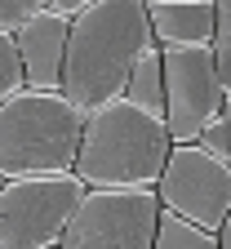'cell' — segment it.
Listing matches in <instances>:
<instances>
[{
    "mask_svg": "<svg viewBox=\"0 0 231 249\" xmlns=\"http://www.w3.org/2000/svg\"><path fill=\"white\" fill-rule=\"evenodd\" d=\"M156 45L142 0H93L67 22L62 49V85L58 93L76 111H93L98 103L116 98L134 58Z\"/></svg>",
    "mask_w": 231,
    "mask_h": 249,
    "instance_id": "cell-1",
    "label": "cell"
},
{
    "mask_svg": "<svg viewBox=\"0 0 231 249\" xmlns=\"http://www.w3.org/2000/svg\"><path fill=\"white\" fill-rule=\"evenodd\" d=\"M169 147L174 138L164 129V116H151L147 107L116 93L85 111L71 174L85 187H156Z\"/></svg>",
    "mask_w": 231,
    "mask_h": 249,
    "instance_id": "cell-2",
    "label": "cell"
},
{
    "mask_svg": "<svg viewBox=\"0 0 231 249\" xmlns=\"http://www.w3.org/2000/svg\"><path fill=\"white\" fill-rule=\"evenodd\" d=\"M85 111L58 89H18L0 103V182L31 174H62L76 165Z\"/></svg>",
    "mask_w": 231,
    "mask_h": 249,
    "instance_id": "cell-3",
    "label": "cell"
},
{
    "mask_svg": "<svg viewBox=\"0 0 231 249\" xmlns=\"http://www.w3.org/2000/svg\"><path fill=\"white\" fill-rule=\"evenodd\" d=\"M156 223V187H85L58 249H151Z\"/></svg>",
    "mask_w": 231,
    "mask_h": 249,
    "instance_id": "cell-4",
    "label": "cell"
},
{
    "mask_svg": "<svg viewBox=\"0 0 231 249\" xmlns=\"http://www.w3.org/2000/svg\"><path fill=\"white\" fill-rule=\"evenodd\" d=\"M80 196H85V182L71 169L0 182V245L5 249L58 245Z\"/></svg>",
    "mask_w": 231,
    "mask_h": 249,
    "instance_id": "cell-5",
    "label": "cell"
},
{
    "mask_svg": "<svg viewBox=\"0 0 231 249\" xmlns=\"http://www.w3.org/2000/svg\"><path fill=\"white\" fill-rule=\"evenodd\" d=\"M156 200L187 223L218 231L231 213V165L209 156L200 142H174L169 160L156 178Z\"/></svg>",
    "mask_w": 231,
    "mask_h": 249,
    "instance_id": "cell-6",
    "label": "cell"
},
{
    "mask_svg": "<svg viewBox=\"0 0 231 249\" xmlns=\"http://www.w3.org/2000/svg\"><path fill=\"white\" fill-rule=\"evenodd\" d=\"M160 71H164V129L174 142H195L200 129L227 107V93L213 67L209 45H174L160 49Z\"/></svg>",
    "mask_w": 231,
    "mask_h": 249,
    "instance_id": "cell-7",
    "label": "cell"
},
{
    "mask_svg": "<svg viewBox=\"0 0 231 249\" xmlns=\"http://www.w3.org/2000/svg\"><path fill=\"white\" fill-rule=\"evenodd\" d=\"M67 14L36 9L14 27V45L22 58V80L27 89H58L62 85V49H67Z\"/></svg>",
    "mask_w": 231,
    "mask_h": 249,
    "instance_id": "cell-8",
    "label": "cell"
},
{
    "mask_svg": "<svg viewBox=\"0 0 231 249\" xmlns=\"http://www.w3.org/2000/svg\"><path fill=\"white\" fill-rule=\"evenodd\" d=\"M142 9L160 49L213 40V0H142Z\"/></svg>",
    "mask_w": 231,
    "mask_h": 249,
    "instance_id": "cell-9",
    "label": "cell"
},
{
    "mask_svg": "<svg viewBox=\"0 0 231 249\" xmlns=\"http://www.w3.org/2000/svg\"><path fill=\"white\" fill-rule=\"evenodd\" d=\"M124 98L129 103H138V107H147L151 116H160L164 111V71H160V45H147L138 58H134V67H129V76H124Z\"/></svg>",
    "mask_w": 231,
    "mask_h": 249,
    "instance_id": "cell-10",
    "label": "cell"
},
{
    "mask_svg": "<svg viewBox=\"0 0 231 249\" xmlns=\"http://www.w3.org/2000/svg\"><path fill=\"white\" fill-rule=\"evenodd\" d=\"M151 249H218V231H205V227L187 223V218L160 209V223H156Z\"/></svg>",
    "mask_w": 231,
    "mask_h": 249,
    "instance_id": "cell-11",
    "label": "cell"
},
{
    "mask_svg": "<svg viewBox=\"0 0 231 249\" xmlns=\"http://www.w3.org/2000/svg\"><path fill=\"white\" fill-rule=\"evenodd\" d=\"M213 67H218V80H222V93L231 103V0H213Z\"/></svg>",
    "mask_w": 231,
    "mask_h": 249,
    "instance_id": "cell-12",
    "label": "cell"
},
{
    "mask_svg": "<svg viewBox=\"0 0 231 249\" xmlns=\"http://www.w3.org/2000/svg\"><path fill=\"white\" fill-rule=\"evenodd\" d=\"M22 58H18V45H14V31L0 27V103L14 98V93L22 89Z\"/></svg>",
    "mask_w": 231,
    "mask_h": 249,
    "instance_id": "cell-13",
    "label": "cell"
},
{
    "mask_svg": "<svg viewBox=\"0 0 231 249\" xmlns=\"http://www.w3.org/2000/svg\"><path fill=\"white\" fill-rule=\"evenodd\" d=\"M49 5V0H0V27H18L22 18H31V14H36V9H45Z\"/></svg>",
    "mask_w": 231,
    "mask_h": 249,
    "instance_id": "cell-14",
    "label": "cell"
},
{
    "mask_svg": "<svg viewBox=\"0 0 231 249\" xmlns=\"http://www.w3.org/2000/svg\"><path fill=\"white\" fill-rule=\"evenodd\" d=\"M85 5H93V0H49V9H58V14H67V18H71V14H80Z\"/></svg>",
    "mask_w": 231,
    "mask_h": 249,
    "instance_id": "cell-15",
    "label": "cell"
},
{
    "mask_svg": "<svg viewBox=\"0 0 231 249\" xmlns=\"http://www.w3.org/2000/svg\"><path fill=\"white\" fill-rule=\"evenodd\" d=\"M218 249H231V213L222 218V227H218Z\"/></svg>",
    "mask_w": 231,
    "mask_h": 249,
    "instance_id": "cell-16",
    "label": "cell"
},
{
    "mask_svg": "<svg viewBox=\"0 0 231 249\" xmlns=\"http://www.w3.org/2000/svg\"><path fill=\"white\" fill-rule=\"evenodd\" d=\"M222 124H227V165H231V103L222 107Z\"/></svg>",
    "mask_w": 231,
    "mask_h": 249,
    "instance_id": "cell-17",
    "label": "cell"
},
{
    "mask_svg": "<svg viewBox=\"0 0 231 249\" xmlns=\"http://www.w3.org/2000/svg\"><path fill=\"white\" fill-rule=\"evenodd\" d=\"M45 249H58V245H45Z\"/></svg>",
    "mask_w": 231,
    "mask_h": 249,
    "instance_id": "cell-18",
    "label": "cell"
},
{
    "mask_svg": "<svg viewBox=\"0 0 231 249\" xmlns=\"http://www.w3.org/2000/svg\"><path fill=\"white\" fill-rule=\"evenodd\" d=\"M0 249H5V245H0Z\"/></svg>",
    "mask_w": 231,
    "mask_h": 249,
    "instance_id": "cell-19",
    "label": "cell"
}]
</instances>
